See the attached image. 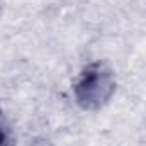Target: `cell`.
Segmentation results:
<instances>
[{
    "label": "cell",
    "mask_w": 146,
    "mask_h": 146,
    "mask_svg": "<svg viewBox=\"0 0 146 146\" xmlns=\"http://www.w3.org/2000/svg\"><path fill=\"white\" fill-rule=\"evenodd\" d=\"M12 145V134H10V126L0 109V146H10Z\"/></svg>",
    "instance_id": "7a4b0ae2"
},
{
    "label": "cell",
    "mask_w": 146,
    "mask_h": 146,
    "mask_svg": "<svg viewBox=\"0 0 146 146\" xmlns=\"http://www.w3.org/2000/svg\"><path fill=\"white\" fill-rule=\"evenodd\" d=\"M114 90V73L104 63H92L87 68H83L73 87L76 102L88 110L102 107L110 99Z\"/></svg>",
    "instance_id": "6da1fadb"
}]
</instances>
